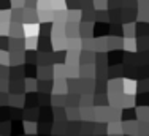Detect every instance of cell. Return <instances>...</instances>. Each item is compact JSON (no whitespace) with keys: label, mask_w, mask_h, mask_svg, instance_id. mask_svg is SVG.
I'll list each match as a JSON object with an SVG mask.
<instances>
[{"label":"cell","mask_w":149,"mask_h":136,"mask_svg":"<svg viewBox=\"0 0 149 136\" xmlns=\"http://www.w3.org/2000/svg\"><path fill=\"white\" fill-rule=\"evenodd\" d=\"M8 6V0H0V8H6Z\"/></svg>","instance_id":"1"}]
</instances>
